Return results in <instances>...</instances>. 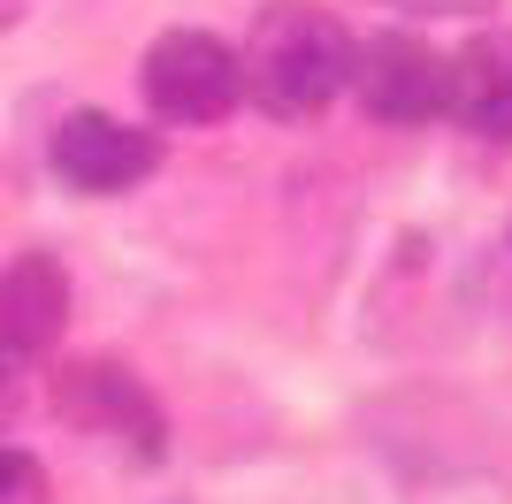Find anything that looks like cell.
<instances>
[{"instance_id":"8992f818","label":"cell","mask_w":512,"mask_h":504,"mask_svg":"<svg viewBox=\"0 0 512 504\" xmlns=\"http://www.w3.org/2000/svg\"><path fill=\"white\" fill-rule=\"evenodd\" d=\"M69 329V275L46 252H16L0 268V367H31Z\"/></svg>"},{"instance_id":"30bf717a","label":"cell","mask_w":512,"mask_h":504,"mask_svg":"<svg viewBox=\"0 0 512 504\" xmlns=\"http://www.w3.org/2000/svg\"><path fill=\"white\" fill-rule=\"evenodd\" d=\"M16 413H23V375H16V367H0V428H8Z\"/></svg>"},{"instance_id":"6da1fadb","label":"cell","mask_w":512,"mask_h":504,"mask_svg":"<svg viewBox=\"0 0 512 504\" xmlns=\"http://www.w3.org/2000/svg\"><path fill=\"white\" fill-rule=\"evenodd\" d=\"M245 100L276 123H314L321 107L352 84V31L321 0H268L237 54Z\"/></svg>"},{"instance_id":"ba28073f","label":"cell","mask_w":512,"mask_h":504,"mask_svg":"<svg viewBox=\"0 0 512 504\" xmlns=\"http://www.w3.org/2000/svg\"><path fill=\"white\" fill-rule=\"evenodd\" d=\"M0 504H54L46 466L31 459V451H0Z\"/></svg>"},{"instance_id":"7a4b0ae2","label":"cell","mask_w":512,"mask_h":504,"mask_svg":"<svg viewBox=\"0 0 512 504\" xmlns=\"http://www.w3.org/2000/svg\"><path fill=\"white\" fill-rule=\"evenodd\" d=\"M146 107L176 130H207L222 123L237 100H245V77H237V46L214 39V31H161L146 46Z\"/></svg>"},{"instance_id":"52a82bcc","label":"cell","mask_w":512,"mask_h":504,"mask_svg":"<svg viewBox=\"0 0 512 504\" xmlns=\"http://www.w3.org/2000/svg\"><path fill=\"white\" fill-rule=\"evenodd\" d=\"M444 115L467 123L474 138H512V31H474L451 54Z\"/></svg>"},{"instance_id":"3957f363","label":"cell","mask_w":512,"mask_h":504,"mask_svg":"<svg viewBox=\"0 0 512 504\" xmlns=\"http://www.w3.org/2000/svg\"><path fill=\"white\" fill-rule=\"evenodd\" d=\"M352 100L375 115V123H436L444 115V92H451V54H436L428 39L413 31H375V39H352Z\"/></svg>"},{"instance_id":"9c48e42d","label":"cell","mask_w":512,"mask_h":504,"mask_svg":"<svg viewBox=\"0 0 512 504\" xmlns=\"http://www.w3.org/2000/svg\"><path fill=\"white\" fill-rule=\"evenodd\" d=\"M367 8H390V16H482L497 0H367Z\"/></svg>"},{"instance_id":"5b68a950","label":"cell","mask_w":512,"mask_h":504,"mask_svg":"<svg viewBox=\"0 0 512 504\" xmlns=\"http://www.w3.org/2000/svg\"><path fill=\"white\" fill-rule=\"evenodd\" d=\"M54 413L69 428H85V436L130 443L138 459H161V436H169L153 390L130 367H115V359H69L62 375H54Z\"/></svg>"},{"instance_id":"8fae6325","label":"cell","mask_w":512,"mask_h":504,"mask_svg":"<svg viewBox=\"0 0 512 504\" xmlns=\"http://www.w3.org/2000/svg\"><path fill=\"white\" fill-rule=\"evenodd\" d=\"M23 8H31V0H0V31H8V23H16Z\"/></svg>"},{"instance_id":"277c9868","label":"cell","mask_w":512,"mask_h":504,"mask_svg":"<svg viewBox=\"0 0 512 504\" xmlns=\"http://www.w3.org/2000/svg\"><path fill=\"white\" fill-rule=\"evenodd\" d=\"M46 161H54V176H62L69 191H85V199H123V191H138L153 168H161V138L123 123V115L77 107V115L54 123Z\"/></svg>"}]
</instances>
